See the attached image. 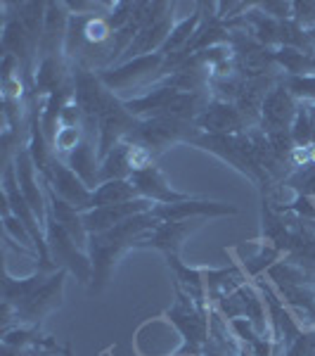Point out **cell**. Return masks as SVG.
<instances>
[{
    "label": "cell",
    "mask_w": 315,
    "mask_h": 356,
    "mask_svg": "<svg viewBox=\"0 0 315 356\" xmlns=\"http://www.w3.org/2000/svg\"><path fill=\"white\" fill-rule=\"evenodd\" d=\"M65 162L69 164V169H71L74 174L90 188V191H97V186H100V157H97L95 140L85 138L76 150L67 154Z\"/></svg>",
    "instance_id": "cell-18"
},
{
    "label": "cell",
    "mask_w": 315,
    "mask_h": 356,
    "mask_svg": "<svg viewBox=\"0 0 315 356\" xmlns=\"http://www.w3.org/2000/svg\"><path fill=\"white\" fill-rule=\"evenodd\" d=\"M282 86L301 105H315V74H308V76H284L282 74Z\"/></svg>",
    "instance_id": "cell-24"
},
{
    "label": "cell",
    "mask_w": 315,
    "mask_h": 356,
    "mask_svg": "<svg viewBox=\"0 0 315 356\" xmlns=\"http://www.w3.org/2000/svg\"><path fill=\"white\" fill-rule=\"evenodd\" d=\"M284 183H287L296 195H303V197L315 200V164L303 166V169H296Z\"/></svg>",
    "instance_id": "cell-26"
},
{
    "label": "cell",
    "mask_w": 315,
    "mask_h": 356,
    "mask_svg": "<svg viewBox=\"0 0 315 356\" xmlns=\"http://www.w3.org/2000/svg\"><path fill=\"white\" fill-rule=\"evenodd\" d=\"M85 129H71V126H62L60 131H57L55 140H53V152L55 157L65 159L69 152H74L78 145L85 140Z\"/></svg>",
    "instance_id": "cell-23"
},
{
    "label": "cell",
    "mask_w": 315,
    "mask_h": 356,
    "mask_svg": "<svg viewBox=\"0 0 315 356\" xmlns=\"http://www.w3.org/2000/svg\"><path fill=\"white\" fill-rule=\"evenodd\" d=\"M176 10L178 5L173 3H154V13L150 19L145 22V26L135 33L133 43L128 45L126 55L121 57V65L124 62H130L135 57H145V55H154L164 48V43L169 41L171 31L176 26Z\"/></svg>",
    "instance_id": "cell-8"
},
{
    "label": "cell",
    "mask_w": 315,
    "mask_h": 356,
    "mask_svg": "<svg viewBox=\"0 0 315 356\" xmlns=\"http://www.w3.org/2000/svg\"><path fill=\"white\" fill-rule=\"evenodd\" d=\"M152 209H154V202H150V200H145V197H137L133 202H124V204L95 207V209L81 214V219H83V226H85V231H88V235H97V233L112 231L119 223L133 219L137 214H145V211H152Z\"/></svg>",
    "instance_id": "cell-15"
},
{
    "label": "cell",
    "mask_w": 315,
    "mask_h": 356,
    "mask_svg": "<svg viewBox=\"0 0 315 356\" xmlns=\"http://www.w3.org/2000/svg\"><path fill=\"white\" fill-rule=\"evenodd\" d=\"M301 102L282 86V79L268 93L266 102L261 107V131L263 134H275V131H289L299 114Z\"/></svg>",
    "instance_id": "cell-13"
},
{
    "label": "cell",
    "mask_w": 315,
    "mask_h": 356,
    "mask_svg": "<svg viewBox=\"0 0 315 356\" xmlns=\"http://www.w3.org/2000/svg\"><path fill=\"white\" fill-rule=\"evenodd\" d=\"M289 134H291V140H294L296 147L313 145V124H311V107L308 105L299 107V114H296Z\"/></svg>",
    "instance_id": "cell-25"
},
{
    "label": "cell",
    "mask_w": 315,
    "mask_h": 356,
    "mask_svg": "<svg viewBox=\"0 0 315 356\" xmlns=\"http://www.w3.org/2000/svg\"><path fill=\"white\" fill-rule=\"evenodd\" d=\"M154 214L162 221H185V219H216V216H235L237 214V207L219 202V200H199V197H187L182 202L173 204H154Z\"/></svg>",
    "instance_id": "cell-14"
},
{
    "label": "cell",
    "mask_w": 315,
    "mask_h": 356,
    "mask_svg": "<svg viewBox=\"0 0 315 356\" xmlns=\"http://www.w3.org/2000/svg\"><path fill=\"white\" fill-rule=\"evenodd\" d=\"M239 349H242V342L235 337L230 323H228L216 309H211L209 342H206V349L202 356H239Z\"/></svg>",
    "instance_id": "cell-19"
},
{
    "label": "cell",
    "mask_w": 315,
    "mask_h": 356,
    "mask_svg": "<svg viewBox=\"0 0 315 356\" xmlns=\"http://www.w3.org/2000/svg\"><path fill=\"white\" fill-rule=\"evenodd\" d=\"M280 259H282V252H280L278 247H273L271 243H266V240H261V243L256 245L254 254L242 259V268H244V273L249 275V280H256V278H261V275H266L268 268L275 266Z\"/></svg>",
    "instance_id": "cell-22"
},
{
    "label": "cell",
    "mask_w": 315,
    "mask_h": 356,
    "mask_svg": "<svg viewBox=\"0 0 315 356\" xmlns=\"http://www.w3.org/2000/svg\"><path fill=\"white\" fill-rule=\"evenodd\" d=\"M137 122L140 119L126 110L121 97L114 95L110 105L105 107V112L100 114V119H97V157L105 159L119 143H124L133 134Z\"/></svg>",
    "instance_id": "cell-11"
},
{
    "label": "cell",
    "mask_w": 315,
    "mask_h": 356,
    "mask_svg": "<svg viewBox=\"0 0 315 356\" xmlns=\"http://www.w3.org/2000/svg\"><path fill=\"white\" fill-rule=\"evenodd\" d=\"M133 147L128 140L119 143L114 150L100 159V183L105 181H128L133 176Z\"/></svg>",
    "instance_id": "cell-20"
},
{
    "label": "cell",
    "mask_w": 315,
    "mask_h": 356,
    "mask_svg": "<svg viewBox=\"0 0 315 356\" xmlns=\"http://www.w3.org/2000/svg\"><path fill=\"white\" fill-rule=\"evenodd\" d=\"M282 74H268V76H256V79H244L242 90L237 95V110L244 114V119L254 126L261 129V107L266 102L268 93L280 83Z\"/></svg>",
    "instance_id": "cell-17"
},
{
    "label": "cell",
    "mask_w": 315,
    "mask_h": 356,
    "mask_svg": "<svg viewBox=\"0 0 315 356\" xmlns=\"http://www.w3.org/2000/svg\"><path fill=\"white\" fill-rule=\"evenodd\" d=\"M45 243H48L50 261L57 268H67L69 273L76 275L78 283L90 285V280H93V261H90V254L76 245V240L53 216H48V223H45Z\"/></svg>",
    "instance_id": "cell-7"
},
{
    "label": "cell",
    "mask_w": 315,
    "mask_h": 356,
    "mask_svg": "<svg viewBox=\"0 0 315 356\" xmlns=\"http://www.w3.org/2000/svg\"><path fill=\"white\" fill-rule=\"evenodd\" d=\"M282 356H315V328H303Z\"/></svg>",
    "instance_id": "cell-28"
},
{
    "label": "cell",
    "mask_w": 315,
    "mask_h": 356,
    "mask_svg": "<svg viewBox=\"0 0 315 356\" xmlns=\"http://www.w3.org/2000/svg\"><path fill=\"white\" fill-rule=\"evenodd\" d=\"M67 268L36 271L26 278H12L10 268L3 266V332L15 325L41 328L43 318L65 302Z\"/></svg>",
    "instance_id": "cell-1"
},
{
    "label": "cell",
    "mask_w": 315,
    "mask_h": 356,
    "mask_svg": "<svg viewBox=\"0 0 315 356\" xmlns=\"http://www.w3.org/2000/svg\"><path fill=\"white\" fill-rule=\"evenodd\" d=\"M202 131L190 122H178V119L169 117H152V119H140L126 140L135 147H142L145 152H150L154 159L159 154H164L171 145L176 143H192Z\"/></svg>",
    "instance_id": "cell-5"
},
{
    "label": "cell",
    "mask_w": 315,
    "mask_h": 356,
    "mask_svg": "<svg viewBox=\"0 0 315 356\" xmlns=\"http://www.w3.org/2000/svg\"><path fill=\"white\" fill-rule=\"evenodd\" d=\"M291 22L306 33L315 31V0H296L291 3Z\"/></svg>",
    "instance_id": "cell-27"
},
{
    "label": "cell",
    "mask_w": 315,
    "mask_h": 356,
    "mask_svg": "<svg viewBox=\"0 0 315 356\" xmlns=\"http://www.w3.org/2000/svg\"><path fill=\"white\" fill-rule=\"evenodd\" d=\"M176 300L169 309L162 314L182 337V347L176 356H202L209 342V316L211 312L197 307V302L180 288L178 283H173Z\"/></svg>",
    "instance_id": "cell-4"
},
{
    "label": "cell",
    "mask_w": 315,
    "mask_h": 356,
    "mask_svg": "<svg viewBox=\"0 0 315 356\" xmlns=\"http://www.w3.org/2000/svg\"><path fill=\"white\" fill-rule=\"evenodd\" d=\"M140 195H137L135 186L130 181H105L93 191V209L95 207H110V204H124L133 202Z\"/></svg>",
    "instance_id": "cell-21"
},
{
    "label": "cell",
    "mask_w": 315,
    "mask_h": 356,
    "mask_svg": "<svg viewBox=\"0 0 315 356\" xmlns=\"http://www.w3.org/2000/svg\"><path fill=\"white\" fill-rule=\"evenodd\" d=\"M41 178L57 197L65 200L67 204H71L78 214H85V211L93 209V191L69 169L65 159L60 157L50 159L48 169H45V174H41Z\"/></svg>",
    "instance_id": "cell-9"
},
{
    "label": "cell",
    "mask_w": 315,
    "mask_h": 356,
    "mask_svg": "<svg viewBox=\"0 0 315 356\" xmlns=\"http://www.w3.org/2000/svg\"><path fill=\"white\" fill-rule=\"evenodd\" d=\"M164 67H166V57L162 53H154L145 57H135V60L124 62V65H117L107 69V72L97 74V76L102 79V83L117 97L121 90H140L145 95L154 83L166 79Z\"/></svg>",
    "instance_id": "cell-6"
},
{
    "label": "cell",
    "mask_w": 315,
    "mask_h": 356,
    "mask_svg": "<svg viewBox=\"0 0 315 356\" xmlns=\"http://www.w3.org/2000/svg\"><path fill=\"white\" fill-rule=\"evenodd\" d=\"M211 219L197 216V219H185V221H164L159 228H154L152 233H147L145 238L137 243L135 250H157L164 254L166 264L180 259V252L185 240L192 233H197L204 223H209Z\"/></svg>",
    "instance_id": "cell-10"
},
{
    "label": "cell",
    "mask_w": 315,
    "mask_h": 356,
    "mask_svg": "<svg viewBox=\"0 0 315 356\" xmlns=\"http://www.w3.org/2000/svg\"><path fill=\"white\" fill-rule=\"evenodd\" d=\"M154 211H145V214H137L133 219L119 223L112 231L90 235L88 240V254L93 261V280H90L88 290L90 295H100L105 292L107 285L112 283L114 268H117L119 259L126 254L128 250H135L137 243L145 238L147 233H152L154 228L162 226Z\"/></svg>",
    "instance_id": "cell-2"
},
{
    "label": "cell",
    "mask_w": 315,
    "mask_h": 356,
    "mask_svg": "<svg viewBox=\"0 0 315 356\" xmlns=\"http://www.w3.org/2000/svg\"><path fill=\"white\" fill-rule=\"evenodd\" d=\"M192 145L202 147L206 152H214L216 157L223 159V162L235 166L239 174H244L256 188H259L263 193V197L275 188L261 166L259 150H256V140H254V136H251V131H247V134H237V136L199 134L192 140Z\"/></svg>",
    "instance_id": "cell-3"
},
{
    "label": "cell",
    "mask_w": 315,
    "mask_h": 356,
    "mask_svg": "<svg viewBox=\"0 0 315 356\" xmlns=\"http://www.w3.org/2000/svg\"><path fill=\"white\" fill-rule=\"evenodd\" d=\"M239 356H254V354H251L249 349H247V347H244V344H242V349H239Z\"/></svg>",
    "instance_id": "cell-30"
},
{
    "label": "cell",
    "mask_w": 315,
    "mask_h": 356,
    "mask_svg": "<svg viewBox=\"0 0 315 356\" xmlns=\"http://www.w3.org/2000/svg\"><path fill=\"white\" fill-rule=\"evenodd\" d=\"M194 126L202 134H214V136H237L254 129L244 119V114L237 110L235 102H221V100H211L209 107L202 112V117L194 122Z\"/></svg>",
    "instance_id": "cell-12"
},
{
    "label": "cell",
    "mask_w": 315,
    "mask_h": 356,
    "mask_svg": "<svg viewBox=\"0 0 315 356\" xmlns=\"http://www.w3.org/2000/svg\"><path fill=\"white\" fill-rule=\"evenodd\" d=\"M128 181L135 186V191L140 197L150 200L154 204H173V202H182V200L192 197V195H187V193L173 191L171 183L166 181L164 171L159 169L157 164L133 171V176H130Z\"/></svg>",
    "instance_id": "cell-16"
},
{
    "label": "cell",
    "mask_w": 315,
    "mask_h": 356,
    "mask_svg": "<svg viewBox=\"0 0 315 356\" xmlns=\"http://www.w3.org/2000/svg\"><path fill=\"white\" fill-rule=\"evenodd\" d=\"M256 8L268 17H273V19H291V3H256Z\"/></svg>",
    "instance_id": "cell-29"
}]
</instances>
